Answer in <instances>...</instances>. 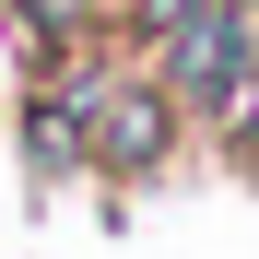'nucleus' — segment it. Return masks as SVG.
Wrapping results in <instances>:
<instances>
[{
  "label": "nucleus",
  "mask_w": 259,
  "mask_h": 259,
  "mask_svg": "<svg viewBox=\"0 0 259 259\" xmlns=\"http://www.w3.org/2000/svg\"><path fill=\"white\" fill-rule=\"evenodd\" d=\"M153 24H165V35H177V24H200V0H153Z\"/></svg>",
  "instance_id": "f257e3e1"
}]
</instances>
